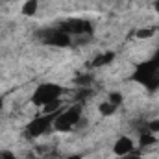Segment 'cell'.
<instances>
[{
  "label": "cell",
  "mask_w": 159,
  "mask_h": 159,
  "mask_svg": "<svg viewBox=\"0 0 159 159\" xmlns=\"http://www.w3.org/2000/svg\"><path fill=\"white\" fill-rule=\"evenodd\" d=\"M131 78L135 80V81H139L141 85H144L148 91H156L159 87V63L156 59L141 63L135 69V72H133Z\"/></svg>",
  "instance_id": "6da1fadb"
},
{
  "label": "cell",
  "mask_w": 159,
  "mask_h": 159,
  "mask_svg": "<svg viewBox=\"0 0 159 159\" xmlns=\"http://www.w3.org/2000/svg\"><path fill=\"white\" fill-rule=\"evenodd\" d=\"M81 117H83L81 104H74V106H70L69 109L57 113V117L54 120V129H56V131H61V133L70 131V129H74L80 124Z\"/></svg>",
  "instance_id": "7a4b0ae2"
},
{
  "label": "cell",
  "mask_w": 159,
  "mask_h": 159,
  "mask_svg": "<svg viewBox=\"0 0 159 159\" xmlns=\"http://www.w3.org/2000/svg\"><path fill=\"white\" fill-rule=\"evenodd\" d=\"M61 94H63V87L54 83V81H44L35 87L34 94H32V104L35 106H46L50 102H56V100H61Z\"/></svg>",
  "instance_id": "3957f363"
},
{
  "label": "cell",
  "mask_w": 159,
  "mask_h": 159,
  "mask_svg": "<svg viewBox=\"0 0 159 159\" xmlns=\"http://www.w3.org/2000/svg\"><path fill=\"white\" fill-rule=\"evenodd\" d=\"M37 39L48 46H56V48H67L72 44V37L61 30L59 26L56 28H44V30H39L37 32Z\"/></svg>",
  "instance_id": "277c9868"
},
{
  "label": "cell",
  "mask_w": 159,
  "mask_h": 159,
  "mask_svg": "<svg viewBox=\"0 0 159 159\" xmlns=\"http://www.w3.org/2000/svg\"><path fill=\"white\" fill-rule=\"evenodd\" d=\"M61 30H65L70 37L72 35H78V37H93L94 34V26L91 24V20H85V19H67L59 24Z\"/></svg>",
  "instance_id": "5b68a950"
},
{
  "label": "cell",
  "mask_w": 159,
  "mask_h": 159,
  "mask_svg": "<svg viewBox=\"0 0 159 159\" xmlns=\"http://www.w3.org/2000/svg\"><path fill=\"white\" fill-rule=\"evenodd\" d=\"M57 113H59V111H56V113H43L41 117H35V119L26 126L28 137L35 139V137H41L43 133H46L48 128L54 126V120H56V117H57Z\"/></svg>",
  "instance_id": "8992f818"
},
{
  "label": "cell",
  "mask_w": 159,
  "mask_h": 159,
  "mask_svg": "<svg viewBox=\"0 0 159 159\" xmlns=\"http://www.w3.org/2000/svg\"><path fill=\"white\" fill-rule=\"evenodd\" d=\"M133 150H135V143H133L131 137H126V135L119 137V139L115 141V144H113V154H115L117 157H122V156H126V154H131Z\"/></svg>",
  "instance_id": "52a82bcc"
},
{
  "label": "cell",
  "mask_w": 159,
  "mask_h": 159,
  "mask_svg": "<svg viewBox=\"0 0 159 159\" xmlns=\"http://www.w3.org/2000/svg\"><path fill=\"white\" fill-rule=\"evenodd\" d=\"M113 59H115V52H111V50H106V52L98 54V56H96L93 61H89V67H91V69H100V67H106V65H109Z\"/></svg>",
  "instance_id": "ba28073f"
},
{
  "label": "cell",
  "mask_w": 159,
  "mask_h": 159,
  "mask_svg": "<svg viewBox=\"0 0 159 159\" xmlns=\"http://www.w3.org/2000/svg\"><path fill=\"white\" fill-rule=\"evenodd\" d=\"M37 9H39V0H26L20 7V13L24 17H34L37 13Z\"/></svg>",
  "instance_id": "9c48e42d"
},
{
  "label": "cell",
  "mask_w": 159,
  "mask_h": 159,
  "mask_svg": "<svg viewBox=\"0 0 159 159\" xmlns=\"http://www.w3.org/2000/svg\"><path fill=\"white\" fill-rule=\"evenodd\" d=\"M157 143V139H156V135L152 133V131H148V129H144V131H141V139H139V146H143V148H146V146H152V144H156Z\"/></svg>",
  "instance_id": "30bf717a"
},
{
  "label": "cell",
  "mask_w": 159,
  "mask_h": 159,
  "mask_svg": "<svg viewBox=\"0 0 159 159\" xmlns=\"http://www.w3.org/2000/svg\"><path fill=\"white\" fill-rule=\"evenodd\" d=\"M117 109H119V107H117V106H113V104H109L107 100H106V102H102V104L98 106V113H100L102 117H111Z\"/></svg>",
  "instance_id": "8fae6325"
},
{
  "label": "cell",
  "mask_w": 159,
  "mask_h": 159,
  "mask_svg": "<svg viewBox=\"0 0 159 159\" xmlns=\"http://www.w3.org/2000/svg\"><path fill=\"white\" fill-rule=\"evenodd\" d=\"M107 102H109V104H113V106H117V107H120V106H122V102H124V94L119 93V91H113V93H109Z\"/></svg>",
  "instance_id": "7c38bea8"
},
{
  "label": "cell",
  "mask_w": 159,
  "mask_h": 159,
  "mask_svg": "<svg viewBox=\"0 0 159 159\" xmlns=\"http://www.w3.org/2000/svg\"><path fill=\"white\" fill-rule=\"evenodd\" d=\"M154 34H156L154 28H139V30L135 32V37H137V39H150Z\"/></svg>",
  "instance_id": "4fadbf2b"
},
{
  "label": "cell",
  "mask_w": 159,
  "mask_h": 159,
  "mask_svg": "<svg viewBox=\"0 0 159 159\" xmlns=\"http://www.w3.org/2000/svg\"><path fill=\"white\" fill-rule=\"evenodd\" d=\"M91 80H93L91 74H80V76L74 78V83L80 85V89H81V87H89V85H91Z\"/></svg>",
  "instance_id": "5bb4252c"
},
{
  "label": "cell",
  "mask_w": 159,
  "mask_h": 159,
  "mask_svg": "<svg viewBox=\"0 0 159 159\" xmlns=\"http://www.w3.org/2000/svg\"><path fill=\"white\" fill-rule=\"evenodd\" d=\"M146 129H148V131H152L154 135H156V133H159V119L150 120V122L146 124Z\"/></svg>",
  "instance_id": "9a60e30c"
},
{
  "label": "cell",
  "mask_w": 159,
  "mask_h": 159,
  "mask_svg": "<svg viewBox=\"0 0 159 159\" xmlns=\"http://www.w3.org/2000/svg\"><path fill=\"white\" fill-rule=\"evenodd\" d=\"M0 159H17L13 152H0Z\"/></svg>",
  "instance_id": "2e32d148"
},
{
  "label": "cell",
  "mask_w": 159,
  "mask_h": 159,
  "mask_svg": "<svg viewBox=\"0 0 159 159\" xmlns=\"http://www.w3.org/2000/svg\"><path fill=\"white\" fill-rule=\"evenodd\" d=\"M120 159H143V156H141V154H133V152H131V154H126V156H122Z\"/></svg>",
  "instance_id": "e0dca14e"
},
{
  "label": "cell",
  "mask_w": 159,
  "mask_h": 159,
  "mask_svg": "<svg viewBox=\"0 0 159 159\" xmlns=\"http://www.w3.org/2000/svg\"><path fill=\"white\" fill-rule=\"evenodd\" d=\"M67 159H83V156L81 154H72V156H69Z\"/></svg>",
  "instance_id": "ac0fdd59"
},
{
  "label": "cell",
  "mask_w": 159,
  "mask_h": 159,
  "mask_svg": "<svg viewBox=\"0 0 159 159\" xmlns=\"http://www.w3.org/2000/svg\"><path fill=\"white\" fill-rule=\"evenodd\" d=\"M154 9H156V13H159V0L154 2Z\"/></svg>",
  "instance_id": "d6986e66"
},
{
  "label": "cell",
  "mask_w": 159,
  "mask_h": 159,
  "mask_svg": "<svg viewBox=\"0 0 159 159\" xmlns=\"http://www.w3.org/2000/svg\"><path fill=\"white\" fill-rule=\"evenodd\" d=\"M154 59H156V61L159 63V48H157V52H156V56H154Z\"/></svg>",
  "instance_id": "ffe728a7"
},
{
  "label": "cell",
  "mask_w": 159,
  "mask_h": 159,
  "mask_svg": "<svg viewBox=\"0 0 159 159\" xmlns=\"http://www.w3.org/2000/svg\"><path fill=\"white\" fill-rule=\"evenodd\" d=\"M0 109H2V100H0Z\"/></svg>",
  "instance_id": "44dd1931"
}]
</instances>
